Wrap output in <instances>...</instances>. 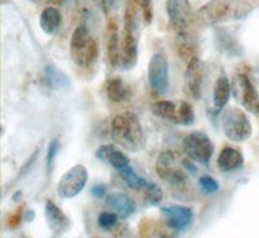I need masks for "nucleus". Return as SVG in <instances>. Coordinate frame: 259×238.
<instances>
[{"label": "nucleus", "instance_id": "nucleus-30", "mask_svg": "<svg viewBox=\"0 0 259 238\" xmlns=\"http://www.w3.org/2000/svg\"><path fill=\"white\" fill-rule=\"evenodd\" d=\"M59 150H60L59 138H53L52 141L50 142V145H48V150H47V167L48 168L52 167L55 158H56L57 153H59Z\"/></svg>", "mask_w": 259, "mask_h": 238}, {"label": "nucleus", "instance_id": "nucleus-1", "mask_svg": "<svg viewBox=\"0 0 259 238\" xmlns=\"http://www.w3.org/2000/svg\"><path fill=\"white\" fill-rule=\"evenodd\" d=\"M253 11L247 0H211L197 11L196 20L201 26H212L226 21L241 20Z\"/></svg>", "mask_w": 259, "mask_h": 238}, {"label": "nucleus", "instance_id": "nucleus-31", "mask_svg": "<svg viewBox=\"0 0 259 238\" xmlns=\"http://www.w3.org/2000/svg\"><path fill=\"white\" fill-rule=\"evenodd\" d=\"M134 3H136L143 9L144 18H147L148 22H150V20H152V13H150V4H152V0H134Z\"/></svg>", "mask_w": 259, "mask_h": 238}, {"label": "nucleus", "instance_id": "nucleus-28", "mask_svg": "<svg viewBox=\"0 0 259 238\" xmlns=\"http://www.w3.org/2000/svg\"><path fill=\"white\" fill-rule=\"evenodd\" d=\"M118 218H119V216H118L115 212L104 211L99 215V218H97V224H99V226H100L101 229L109 230L117 225Z\"/></svg>", "mask_w": 259, "mask_h": 238}, {"label": "nucleus", "instance_id": "nucleus-26", "mask_svg": "<svg viewBox=\"0 0 259 238\" xmlns=\"http://www.w3.org/2000/svg\"><path fill=\"white\" fill-rule=\"evenodd\" d=\"M217 39H218V43L221 45L222 50L224 52L230 53V55H233V53H239L240 47L239 44L236 43L235 39L226 31H219L217 34Z\"/></svg>", "mask_w": 259, "mask_h": 238}, {"label": "nucleus", "instance_id": "nucleus-29", "mask_svg": "<svg viewBox=\"0 0 259 238\" xmlns=\"http://www.w3.org/2000/svg\"><path fill=\"white\" fill-rule=\"evenodd\" d=\"M198 185H200L201 191L205 194H214L219 191V184L214 177L209 176V175H203L198 179Z\"/></svg>", "mask_w": 259, "mask_h": 238}, {"label": "nucleus", "instance_id": "nucleus-3", "mask_svg": "<svg viewBox=\"0 0 259 238\" xmlns=\"http://www.w3.org/2000/svg\"><path fill=\"white\" fill-rule=\"evenodd\" d=\"M70 56L74 64L87 69L96 62L99 57V45L84 24L74 30L70 39Z\"/></svg>", "mask_w": 259, "mask_h": 238}, {"label": "nucleus", "instance_id": "nucleus-15", "mask_svg": "<svg viewBox=\"0 0 259 238\" xmlns=\"http://www.w3.org/2000/svg\"><path fill=\"white\" fill-rule=\"evenodd\" d=\"M96 157L100 161L105 162V163H108V165H110L113 168L118 171L123 170V168L130 166L128 157L121 149H118L113 144H104L97 148Z\"/></svg>", "mask_w": 259, "mask_h": 238}, {"label": "nucleus", "instance_id": "nucleus-19", "mask_svg": "<svg viewBox=\"0 0 259 238\" xmlns=\"http://www.w3.org/2000/svg\"><path fill=\"white\" fill-rule=\"evenodd\" d=\"M231 92H232V84L228 78L222 74L221 77L215 80L214 89H212V103H214L215 112H221L227 105L231 97Z\"/></svg>", "mask_w": 259, "mask_h": 238}, {"label": "nucleus", "instance_id": "nucleus-4", "mask_svg": "<svg viewBox=\"0 0 259 238\" xmlns=\"http://www.w3.org/2000/svg\"><path fill=\"white\" fill-rule=\"evenodd\" d=\"M138 12L133 3H128L124 12L123 40L121 47V65L124 69H131L138 61Z\"/></svg>", "mask_w": 259, "mask_h": 238}, {"label": "nucleus", "instance_id": "nucleus-21", "mask_svg": "<svg viewBox=\"0 0 259 238\" xmlns=\"http://www.w3.org/2000/svg\"><path fill=\"white\" fill-rule=\"evenodd\" d=\"M105 91L110 101H113V103H122V101L127 100L131 94L130 88L121 78H112V79L108 80L105 85Z\"/></svg>", "mask_w": 259, "mask_h": 238}, {"label": "nucleus", "instance_id": "nucleus-5", "mask_svg": "<svg viewBox=\"0 0 259 238\" xmlns=\"http://www.w3.org/2000/svg\"><path fill=\"white\" fill-rule=\"evenodd\" d=\"M222 127L224 135L236 142L245 141L253 132V127L246 113L237 108H230L224 112L222 117Z\"/></svg>", "mask_w": 259, "mask_h": 238}, {"label": "nucleus", "instance_id": "nucleus-14", "mask_svg": "<svg viewBox=\"0 0 259 238\" xmlns=\"http://www.w3.org/2000/svg\"><path fill=\"white\" fill-rule=\"evenodd\" d=\"M106 35V55L112 68H117L121 64V47L119 35H118V25L115 18H110L105 30Z\"/></svg>", "mask_w": 259, "mask_h": 238}, {"label": "nucleus", "instance_id": "nucleus-16", "mask_svg": "<svg viewBox=\"0 0 259 238\" xmlns=\"http://www.w3.org/2000/svg\"><path fill=\"white\" fill-rule=\"evenodd\" d=\"M106 205L122 219H126L135 212L136 205L127 194L112 193L106 197Z\"/></svg>", "mask_w": 259, "mask_h": 238}, {"label": "nucleus", "instance_id": "nucleus-24", "mask_svg": "<svg viewBox=\"0 0 259 238\" xmlns=\"http://www.w3.org/2000/svg\"><path fill=\"white\" fill-rule=\"evenodd\" d=\"M118 172H119L121 177L123 179V181L126 182L127 185H128L131 189H136V191L143 192L145 186H147L148 182H149L148 180L143 179L142 176H139V175L136 174L135 171L130 167V166L128 167L123 168V170L118 171Z\"/></svg>", "mask_w": 259, "mask_h": 238}, {"label": "nucleus", "instance_id": "nucleus-10", "mask_svg": "<svg viewBox=\"0 0 259 238\" xmlns=\"http://www.w3.org/2000/svg\"><path fill=\"white\" fill-rule=\"evenodd\" d=\"M233 91L237 100L250 113H259V94L246 74H237L233 79Z\"/></svg>", "mask_w": 259, "mask_h": 238}, {"label": "nucleus", "instance_id": "nucleus-18", "mask_svg": "<svg viewBox=\"0 0 259 238\" xmlns=\"http://www.w3.org/2000/svg\"><path fill=\"white\" fill-rule=\"evenodd\" d=\"M46 219H47L48 225L53 232L64 233L70 226V220H69L68 216L52 201H47V203H46Z\"/></svg>", "mask_w": 259, "mask_h": 238}, {"label": "nucleus", "instance_id": "nucleus-9", "mask_svg": "<svg viewBox=\"0 0 259 238\" xmlns=\"http://www.w3.org/2000/svg\"><path fill=\"white\" fill-rule=\"evenodd\" d=\"M166 9L170 24L179 35L188 34V29L193 20L192 7L189 0H167Z\"/></svg>", "mask_w": 259, "mask_h": 238}, {"label": "nucleus", "instance_id": "nucleus-6", "mask_svg": "<svg viewBox=\"0 0 259 238\" xmlns=\"http://www.w3.org/2000/svg\"><path fill=\"white\" fill-rule=\"evenodd\" d=\"M183 149L192 161L197 162L200 165H209L214 153V145L206 133L196 131L184 137Z\"/></svg>", "mask_w": 259, "mask_h": 238}, {"label": "nucleus", "instance_id": "nucleus-35", "mask_svg": "<svg viewBox=\"0 0 259 238\" xmlns=\"http://www.w3.org/2000/svg\"><path fill=\"white\" fill-rule=\"evenodd\" d=\"M31 2H35V3H38V2H40V0H31Z\"/></svg>", "mask_w": 259, "mask_h": 238}, {"label": "nucleus", "instance_id": "nucleus-12", "mask_svg": "<svg viewBox=\"0 0 259 238\" xmlns=\"http://www.w3.org/2000/svg\"><path fill=\"white\" fill-rule=\"evenodd\" d=\"M166 224L175 230H187L193 221V210L182 205H170L161 207Z\"/></svg>", "mask_w": 259, "mask_h": 238}, {"label": "nucleus", "instance_id": "nucleus-11", "mask_svg": "<svg viewBox=\"0 0 259 238\" xmlns=\"http://www.w3.org/2000/svg\"><path fill=\"white\" fill-rule=\"evenodd\" d=\"M175 154L170 150L159 154L157 159V172L162 180L167 181L172 185H183L187 182V175L183 172L182 168L177 167Z\"/></svg>", "mask_w": 259, "mask_h": 238}, {"label": "nucleus", "instance_id": "nucleus-2", "mask_svg": "<svg viewBox=\"0 0 259 238\" xmlns=\"http://www.w3.org/2000/svg\"><path fill=\"white\" fill-rule=\"evenodd\" d=\"M113 138L119 145L133 152H138L144 147L145 137L142 124L135 114L128 112L114 115L110 123Z\"/></svg>", "mask_w": 259, "mask_h": 238}, {"label": "nucleus", "instance_id": "nucleus-7", "mask_svg": "<svg viewBox=\"0 0 259 238\" xmlns=\"http://www.w3.org/2000/svg\"><path fill=\"white\" fill-rule=\"evenodd\" d=\"M89 181V171L83 165L69 168L57 184V194L61 198H73L80 193Z\"/></svg>", "mask_w": 259, "mask_h": 238}, {"label": "nucleus", "instance_id": "nucleus-32", "mask_svg": "<svg viewBox=\"0 0 259 238\" xmlns=\"http://www.w3.org/2000/svg\"><path fill=\"white\" fill-rule=\"evenodd\" d=\"M105 185H103V184H97V185H95L94 188H92V196H95V197H103L104 193H105Z\"/></svg>", "mask_w": 259, "mask_h": 238}, {"label": "nucleus", "instance_id": "nucleus-33", "mask_svg": "<svg viewBox=\"0 0 259 238\" xmlns=\"http://www.w3.org/2000/svg\"><path fill=\"white\" fill-rule=\"evenodd\" d=\"M114 3L115 0H100V6L105 13H109V11L113 8Z\"/></svg>", "mask_w": 259, "mask_h": 238}, {"label": "nucleus", "instance_id": "nucleus-34", "mask_svg": "<svg viewBox=\"0 0 259 238\" xmlns=\"http://www.w3.org/2000/svg\"><path fill=\"white\" fill-rule=\"evenodd\" d=\"M20 211L21 210H18L15 215H12V216L9 218V226L15 228V226H17L18 224L21 223V212Z\"/></svg>", "mask_w": 259, "mask_h": 238}, {"label": "nucleus", "instance_id": "nucleus-13", "mask_svg": "<svg viewBox=\"0 0 259 238\" xmlns=\"http://www.w3.org/2000/svg\"><path fill=\"white\" fill-rule=\"evenodd\" d=\"M186 82L191 96L194 99H200L202 93L203 65L198 56H194L187 62Z\"/></svg>", "mask_w": 259, "mask_h": 238}, {"label": "nucleus", "instance_id": "nucleus-27", "mask_svg": "<svg viewBox=\"0 0 259 238\" xmlns=\"http://www.w3.org/2000/svg\"><path fill=\"white\" fill-rule=\"evenodd\" d=\"M143 194H144L145 200H147L149 203H152V205H157L158 202H161L162 196H163V193H162V189L159 188L157 184H154V182H150V181L148 182L147 186L144 188Z\"/></svg>", "mask_w": 259, "mask_h": 238}, {"label": "nucleus", "instance_id": "nucleus-17", "mask_svg": "<svg viewBox=\"0 0 259 238\" xmlns=\"http://www.w3.org/2000/svg\"><path fill=\"white\" fill-rule=\"evenodd\" d=\"M217 165L222 172H231V171L239 170L244 165V156L239 149L226 147L221 150Z\"/></svg>", "mask_w": 259, "mask_h": 238}, {"label": "nucleus", "instance_id": "nucleus-23", "mask_svg": "<svg viewBox=\"0 0 259 238\" xmlns=\"http://www.w3.org/2000/svg\"><path fill=\"white\" fill-rule=\"evenodd\" d=\"M152 110H153V113L157 117L163 118V119H168V121H172L177 123L178 106L177 104H174L172 101H157V103H154L153 106H152Z\"/></svg>", "mask_w": 259, "mask_h": 238}, {"label": "nucleus", "instance_id": "nucleus-22", "mask_svg": "<svg viewBox=\"0 0 259 238\" xmlns=\"http://www.w3.org/2000/svg\"><path fill=\"white\" fill-rule=\"evenodd\" d=\"M46 80L50 84V87L55 89H59V91H62V89H68L70 88V79L68 78V75H65L62 71H60L56 66L53 65H50L46 69Z\"/></svg>", "mask_w": 259, "mask_h": 238}, {"label": "nucleus", "instance_id": "nucleus-8", "mask_svg": "<svg viewBox=\"0 0 259 238\" xmlns=\"http://www.w3.org/2000/svg\"><path fill=\"white\" fill-rule=\"evenodd\" d=\"M148 82L150 88L156 93H165L167 92L170 79H168V62L165 55L156 53L150 59L148 65Z\"/></svg>", "mask_w": 259, "mask_h": 238}, {"label": "nucleus", "instance_id": "nucleus-25", "mask_svg": "<svg viewBox=\"0 0 259 238\" xmlns=\"http://www.w3.org/2000/svg\"><path fill=\"white\" fill-rule=\"evenodd\" d=\"M196 115H194L193 106L187 101H183L178 106V118L177 123L183 124V126H191L194 123Z\"/></svg>", "mask_w": 259, "mask_h": 238}, {"label": "nucleus", "instance_id": "nucleus-20", "mask_svg": "<svg viewBox=\"0 0 259 238\" xmlns=\"http://www.w3.org/2000/svg\"><path fill=\"white\" fill-rule=\"evenodd\" d=\"M41 30L48 34V35H53L55 32L59 30L60 25H61V13L55 7H47V8L41 12L40 20H39Z\"/></svg>", "mask_w": 259, "mask_h": 238}]
</instances>
